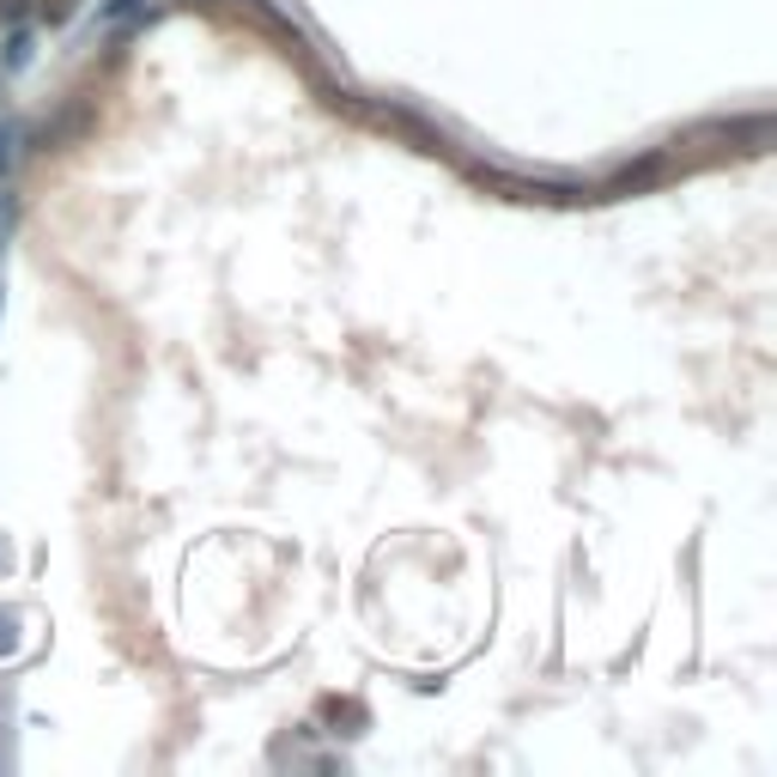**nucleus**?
<instances>
[{
	"mask_svg": "<svg viewBox=\"0 0 777 777\" xmlns=\"http://www.w3.org/2000/svg\"><path fill=\"white\" fill-rule=\"evenodd\" d=\"M24 61H31V37H12V43H7V68H24Z\"/></svg>",
	"mask_w": 777,
	"mask_h": 777,
	"instance_id": "1",
	"label": "nucleus"
},
{
	"mask_svg": "<svg viewBox=\"0 0 777 777\" xmlns=\"http://www.w3.org/2000/svg\"><path fill=\"white\" fill-rule=\"evenodd\" d=\"M7 147H12V134H7V128H0V171H7V159H12Z\"/></svg>",
	"mask_w": 777,
	"mask_h": 777,
	"instance_id": "2",
	"label": "nucleus"
}]
</instances>
